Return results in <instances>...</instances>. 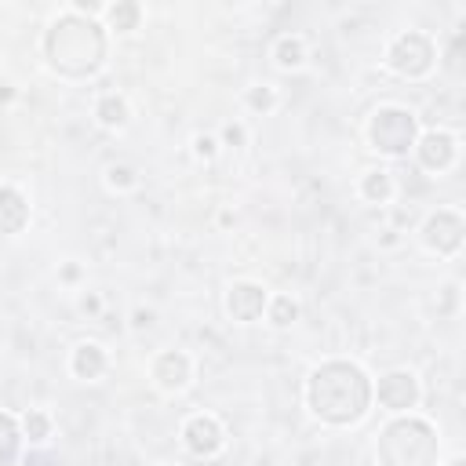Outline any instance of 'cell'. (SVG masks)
Segmentation results:
<instances>
[{
  "mask_svg": "<svg viewBox=\"0 0 466 466\" xmlns=\"http://www.w3.org/2000/svg\"><path fill=\"white\" fill-rule=\"evenodd\" d=\"M371 371L353 357H324L306 371L302 382V408L313 422L328 430L360 426L375 400H371Z\"/></svg>",
  "mask_w": 466,
  "mask_h": 466,
  "instance_id": "cell-1",
  "label": "cell"
},
{
  "mask_svg": "<svg viewBox=\"0 0 466 466\" xmlns=\"http://www.w3.org/2000/svg\"><path fill=\"white\" fill-rule=\"evenodd\" d=\"M40 58L51 76L84 84L106 69L109 33L102 29L98 18H80L73 11H58L40 36Z\"/></svg>",
  "mask_w": 466,
  "mask_h": 466,
  "instance_id": "cell-2",
  "label": "cell"
},
{
  "mask_svg": "<svg viewBox=\"0 0 466 466\" xmlns=\"http://www.w3.org/2000/svg\"><path fill=\"white\" fill-rule=\"evenodd\" d=\"M379 466H441V430L433 419L408 411L390 415L375 433Z\"/></svg>",
  "mask_w": 466,
  "mask_h": 466,
  "instance_id": "cell-3",
  "label": "cell"
},
{
  "mask_svg": "<svg viewBox=\"0 0 466 466\" xmlns=\"http://www.w3.org/2000/svg\"><path fill=\"white\" fill-rule=\"evenodd\" d=\"M419 116L415 109L400 102H382L364 116V146L379 153L382 160H404L411 157V146L419 138Z\"/></svg>",
  "mask_w": 466,
  "mask_h": 466,
  "instance_id": "cell-4",
  "label": "cell"
},
{
  "mask_svg": "<svg viewBox=\"0 0 466 466\" xmlns=\"http://www.w3.org/2000/svg\"><path fill=\"white\" fill-rule=\"evenodd\" d=\"M437 40L426 33V29H397L386 47H382V69L397 80H408V84H419L426 76H433L437 69Z\"/></svg>",
  "mask_w": 466,
  "mask_h": 466,
  "instance_id": "cell-5",
  "label": "cell"
},
{
  "mask_svg": "<svg viewBox=\"0 0 466 466\" xmlns=\"http://www.w3.org/2000/svg\"><path fill=\"white\" fill-rule=\"evenodd\" d=\"M419 244L422 251L437 258H455L466 244V215L459 208H433L419 222Z\"/></svg>",
  "mask_w": 466,
  "mask_h": 466,
  "instance_id": "cell-6",
  "label": "cell"
},
{
  "mask_svg": "<svg viewBox=\"0 0 466 466\" xmlns=\"http://www.w3.org/2000/svg\"><path fill=\"white\" fill-rule=\"evenodd\" d=\"M178 444L189 459H200V462H211L226 451L229 444V430L226 422L215 415V411H189L182 422H178Z\"/></svg>",
  "mask_w": 466,
  "mask_h": 466,
  "instance_id": "cell-7",
  "label": "cell"
},
{
  "mask_svg": "<svg viewBox=\"0 0 466 466\" xmlns=\"http://www.w3.org/2000/svg\"><path fill=\"white\" fill-rule=\"evenodd\" d=\"M371 400L379 411L390 415H408L419 411L422 404V379L411 368H390L379 379H371Z\"/></svg>",
  "mask_w": 466,
  "mask_h": 466,
  "instance_id": "cell-8",
  "label": "cell"
},
{
  "mask_svg": "<svg viewBox=\"0 0 466 466\" xmlns=\"http://www.w3.org/2000/svg\"><path fill=\"white\" fill-rule=\"evenodd\" d=\"M146 375H149V386H153L160 397H178V393H186V390L193 386V379H197V360H193V353H186V350H178V346L157 350V353L149 357Z\"/></svg>",
  "mask_w": 466,
  "mask_h": 466,
  "instance_id": "cell-9",
  "label": "cell"
},
{
  "mask_svg": "<svg viewBox=\"0 0 466 466\" xmlns=\"http://www.w3.org/2000/svg\"><path fill=\"white\" fill-rule=\"evenodd\" d=\"M459 153H462L459 135L448 131V127H422L419 138H415V146H411V160L419 164V171H426L433 178L437 175H448L459 164Z\"/></svg>",
  "mask_w": 466,
  "mask_h": 466,
  "instance_id": "cell-10",
  "label": "cell"
},
{
  "mask_svg": "<svg viewBox=\"0 0 466 466\" xmlns=\"http://www.w3.org/2000/svg\"><path fill=\"white\" fill-rule=\"evenodd\" d=\"M266 302H269V288L262 280H251V277L229 280L226 291H222V313H226V320L240 324V328L258 324L262 313H266Z\"/></svg>",
  "mask_w": 466,
  "mask_h": 466,
  "instance_id": "cell-11",
  "label": "cell"
},
{
  "mask_svg": "<svg viewBox=\"0 0 466 466\" xmlns=\"http://www.w3.org/2000/svg\"><path fill=\"white\" fill-rule=\"evenodd\" d=\"M113 357L109 350L98 342V339H80L73 350H69V360H66V371L76 379V382H102L106 371H109Z\"/></svg>",
  "mask_w": 466,
  "mask_h": 466,
  "instance_id": "cell-12",
  "label": "cell"
},
{
  "mask_svg": "<svg viewBox=\"0 0 466 466\" xmlns=\"http://www.w3.org/2000/svg\"><path fill=\"white\" fill-rule=\"evenodd\" d=\"M33 222L29 193L15 182H0V237H18Z\"/></svg>",
  "mask_w": 466,
  "mask_h": 466,
  "instance_id": "cell-13",
  "label": "cell"
},
{
  "mask_svg": "<svg viewBox=\"0 0 466 466\" xmlns=\"http://www.w3.org/2000/svg\"><path fill=\"white\" fill-rule=\"evenodd\" d=\"M102 29L109 33V40H124V36H135L146 22V7L138 0H109L106 11H102Z\"/></svg>",
  "mask_w": 466,
  "mask_h": 466,
  "instance_id": "cell-14",
  "label": "cell"
},
{
  "mask_svg": "<svg viewBox=\"0 0 466 466\" xmlns=\"http://www.w3.org/2000/svg\"><path fill=\"white\" fill-rule=\"evenodd\" d=\"M131 116H135V109H131V102H127L124 91H98L95 102H91V120L102 131H113V135L124 131L131 124Z\"/></svg>",
  "mask_w": 466,
  "mask_h": 466,
  "instance_id": "cell-15",
  "label": "cell"
},
{
  "mask_svg": "<svg viewBox=\"0 0 466 466\" xmlns=\"http://www.w3.org/2000/svg\"><path fill=\"white\" fill-rule=\"evenodd\" d=\"M269 62L280 73H299L309 62V44L302 33H277L269 44Z\"/></svg>",
  "mask_w": 466,
  "mask_h": 466,
  "instance_id": "cell-16",
  "label": "cell"
},
{
  "mask_svg": "<svg viewBox=\"0 0 466 466\" xmlns=\"http://www.w3.org/2000/svg\"><path fill=\"white\" fill-rule=\"evenodd\" d=\"M357 197H360L364 204H371V208L393 204V197H397V178H393V171L382 167V164L360 171V178H357Z\"/></svg>",
  "mask_w": 466,
  "mask_h": 466,
  "instance_id": "cell-17",
  "label": "cell"
},
{
  "mask_svg": "<svg viewBox=\"0 0 466 466\" xmlns=\"http://www.w3.org/2000/svg\"><path fill=\"white\" fill-rule=\"evenodd\" d=\"M299 317H302V302H299L291 291H269V302H266L262 320H266L273 331H288V328H295Z\"/></svg>",
  "mask_w": 466,
  "mask_h": 466,
  "instance_id": "cell-18",
  "label": "cell"
},
{
  "mask_svg": "<svg viewBox=\"0 0 466 466\" xmlns=\"http://www.w3.org/2000/svg\"><path fill=\"white\" fill-rule=\"evenodd\" d=\"M18 426H22V441L29 448H44L55 437V415L47 408H25L18 415Z\"/></svg>",
  "mask_w": 466,
  "mask_h": 466,
  "instance_id": "cell-19",
  "label": "cell"
},
{
  "mask_svg": "<svg viewBox=\"0 0 466 466\" xmlns=\"http://www.w3.org/2000/svg\"><path fill=\"white\" fill-rule=\"evenodd\" d=\"M22 426H18V415L0 408V466H15L22 459Z\"/></svg>",
  "mask_w": 466,
  "mask_h": 466,
  "instance_id": "cell-20",
  "label": "cell"
},
{
  "mask_svg": "<svg viewBox=\"0 0 466 466\" xmlns=\"http://www.w3.org/2000/svg\"><path fill=\"white\" fill-rule=\"evenodd\" d=\"M102 186H106L109 193H116V197H127V193H135V189L142 186V175H138L135 164L113 160V164L102 167Z\"/></svg>",
  "mask_w": 466,
  "mask_h": 466,
  "instance_id": "cell-21",
  "label": "cell"
},
{
  "mask_svg": "<svg viewBox=\"0 0 466 466\" xmlns=\"http://www.w3.org/2000/svg\"><path fill=\"white\" fill-rule=\"evenodd\" d=\"M240 106H244L248 113H255V116H269V113H277V106H280V91H277L273 84H248V87L240 91Z\"/></svg>",
  "mask_w": 466,
  "mask_h": 466,
  "instance_id": "cell-22",
  "label": "cell"
},
{
  "mask_svg": "<svg viewBox=\"0 0 466 466\" xmlns=\"http://www.w3.org/2000/svg\"><path fill=\"white\" fill-rule=\"evenodd\" d=\"M189 153H193V160L211 164V160L222 153V142H218L215 131H193V138H189Z\"/></svg>",
  "mask_w": 466,
  "mask_h": 466,
  "instance_id": "cell-23",
  "label": "cell"
},
{
  "mask_svg": "<svg viewBox=\"0 0 466 466\" xmlns=\"http://www.w3.org/2000/svg\"><path fill=\"white\" fill-rule=\"evenodd\" d=\"M55 277H58V284H62V288H73V291H80V288H84V280H87L84 262H76V258H62Z\"/></svg>",
  "mask_w": 466,
  "mask_h": 466,
  "instance_id": "cell-24",
  "label": "cell"
},
{
  "mask_svg": "<svg viewBox=\"0 0 466 466\" xmlns=\"http://www.w3.org/2000/svg\"><path fill=\"white\" fill-rule=\"evenodd\" d=\"M218 142L229 146V149H244V146H248V127H244V120H226L222 131H218Z\"/></svg>",
  "mask_w": 466,
  "mask_h": 466,
  "instance_id": "cell-25",
  "label": "cell"
},
{
  "mask_svg": "<svg viewBox=\"0 0 466 466\" xmlns=\"http://www.w3.org/2000/svg\"><path fill=\"white\" fill-rule=\"evenodd\" d=\"M76 309H80L87 320H95V317H102L106 299H102L98 291H84V288H80V295H76Z\"/></svg>",
  "mask_w": 466,
  "mask_h": 466,
  "instance_id": "cell-26",
  "label": "cell"
},
{
  "mask_svg": "<svg viewBox=\"0 0 466 466\" xmlns=\"http://www.w3.org/2000/svg\"><path fill=\"white\" fill-rule=\"evenodd\" d=\"M153 324H157V309L146 306V302H138V306L127 313V328H131V331H149Z\"/></svg>",
  "mask_w": 466,
  "mask_h": 466,
  "instance_id": "cell-27",
  "label": "cell"
},
{
  "mask_svg": "<svg viewBox=\"0 0 466 466\" xmlns=\"http://www.w3.org/2000/svg\"><path fill=\"white\" fill-rule=\"evenodd\" d=\"M18 98V91H15V84H0V106H11Z\"/></svg>",
  "mask_w": 466,
  "mask_h": 466,
  "instance_id": "cell-28",
  "label": "cell"
},
{
  "mask_svg": "<svg viewBox=\"0 0 466 466\" xmlns=\"http://www.w3.org/2000/svg\"><path fill=\"white\" fill-rule=\"evenodd\" d=\"M379 244H382V248H397V244H400V237H397V229H382V237H379Z\"/></svg>",
  "mask_w": 466,
  "mask_h": 466,
  "instance_id": "cell-29",
  "label": "cell"
},
{
  "mask_svg": "<svg viewBox=\"0 0 466 466\" xmlns=\"http://www.w3.org/2000/svg\"><path fill=\"white\" fill-rule=\"evenodd\" d=\"M215 222H218V226H222V229H226V226H233V222H237V215H233V211H229V208H222V211H218V215H215Z\"/></svg>",
  "mask_w": 466,
  "mask_h": 466,
  "instance_id": "cell-30",
  "label": "cell"
},
{
  "mask_svg": "<svg viewBox=\"0 0 466 466\" xmlns=\"http://www.w3.org/2000/svg\"><path fill=\"white\" fill-rule=\"evenodd\" d=\"M441 466H466V455H451L448 462H441Z\"/></svg>",
  "mask_w": 466,
  "mask_h": 466,
  "instance_id": "cell-31",
  "label": "cell"
},
{
  "mask_svg": "<svg viewBox=\"0 0 466 466\" xmlns=\"http://www.w3.org/2000/svg\"><path fill=\"white\" fill-rule=\"evenodd\" d=\"M153 466H178V462H153Z\"/></svg>",
  "mask_w": 466,
  "mask_h": 466,
  "instance_id": "cell-32",
  "label": "cell"
}]
</instances>
